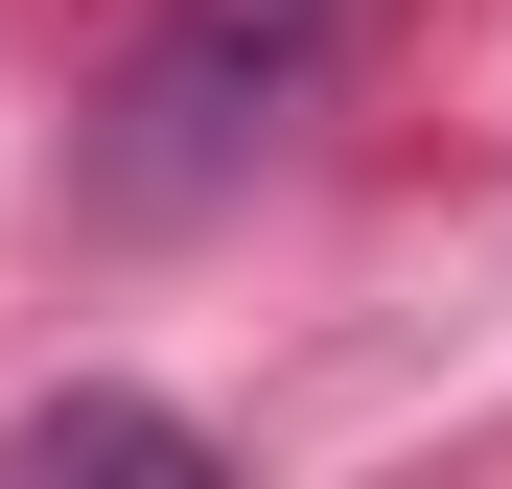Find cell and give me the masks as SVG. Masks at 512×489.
Segmentation results:
<instances>
[{
  "label": "cell",
  "mask_w": 512,
  "mask_h": 489,
  "mask_svg": "<svg viewBox=\"0 0 512 489\" xmlns=\"http://www.w3.org/2000/svg\"><path fill=\"white\" fill-rule=\"evenodd\" d=\"M350 24H373V0H140V47L94 70V140H70V210H94V233H187V210H233L256 163L326 117Z\"/></svg>",
  "instance_id": "obj_1"
},
{
  "label": "cell",
  "mask_w": 512,
  "mask_h": 489,
  "mask_svg": "<svg viewBox=\"0 0 512 489\" xmlns=\"http://www.w3.org/2000/svg\"><path fill=\"white\" fill-rule=\"evenodd\" d=\"M24 466H210V443L163 420V396H47V420H24Z\"/></svg>",
  "instance_id": "obj_2"
}]
</instances>
